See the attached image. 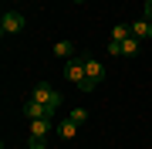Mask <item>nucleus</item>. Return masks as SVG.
Instances as JSON below:
<instances>
[{
    "instance_id": "9d476101",
    "label": "nucleus",
    "mask_w": 152,
    "mask_h": 149,
    "mask_svg": "<svg viewBox=\"0 0 152 149\" xmlns=\"http://www.w3.org/2000/svg\"><path fill=\"white\" fill-rule=\"evenodd\" d=\"M139 48H142V41H139V37H129V41H122V58H132V54H139Z\"/></svg>"
},
{
    "instance_id": "dca6fc26",
    "label": "nucleus",
    "mask_w": 152,
    "mask_h": 149,
    "mask_svg": "<svg viewBox=\"0 0 152 149\" xmlns=\"http://www.w3.org/2000/svg\"><path fill=\"white\" fill-rule=\"evenodd\" d=\"M149 41H152V27H149Z\"/></svg>"
},
{
    "instance_id": "f257e3e1",
    "label": "nucleus",
    "mask_w": 152,
    "mask_h": 149,
    "mask_svg": "<svg viewBox=\"0 0 152 149\" xmlns=\"http://www.w3.org/2000/svg\"><path fill=\"white\" fill-rule=\"evenodd\" d=\"M31 98L41 102V105H48L51 112L61 109V92L54 88V85H48V81H37V85H34V95H31Z\"/></svg>"
},
{
    "instance_id": "f03ea898",
    "label": "nucleus",
    "mask_w": 152,
    "mask_h": 149,
    "mask_svg": "<svg viewBox=\"0 0 152 149\" xmlns=\"http://www.w3.org/2000/svg\"><path fill=\"white\" fill-rule=\"evenodd\" d=\"M20 31H24V14L7 10L4 17H0V34H4V37H17Z\"/></svg>"
},
{
    "instance_id": "0eeeda50",
    "label": "nucleus",
    "mask_w": 152,
    "mask_h": 149,
    "mask_svg": "<svg viewBox=\"0 0 152 149\" xmlns=\"http://www.w3.org/2000/svg\"><path fill=\"white\" fill-rule=\"evenodd\" d=\"M54 119H31V136H48Z\"/></svg>"
},
{
    "instance_id": "1a4fd4ad",
    "label": "nucleus",
    "mask_w": 152,
    "mask_h": 149,
    "mask_svg": "<svg viewBox=\"0 0 152 149\" xmlns=\"http://www.w3.org/2000/svg\"><path fill=\"white\" fill-rule=\"evenodd\" d=\"M129 37H132V31L125 27V24H115V31H112L108 41H112V44H122V41H129Z\"/></svg>"
},
{
    "instance_id": "39448f33",
    "label": "nucleus",
    "mask_w": 152,
    "mask_h": 149,
    "mask_svg": "<svg viewBox=\"0 0 152 149\" xmlns=\"http://www.w3.org/2000/svg\"><path fill=\"white\" fill-rule=\"evenodd\" d=\"M24 115H27V119H54V112H51L48 109V105H41V102H27V105H24Z\"/></svg>"
},
{
    "instance_id": "f8f14e48",
    "label": "nucleus",
    "mask_w": 152,
    "mask_h": 149,
    "mask_svg": "<svg viewBox=\"0 0 152 149\" xmlns=\"http://www.w3.org/2000/svg\"><path fill=\"white\" fill-rule=\"evenodd\" d=\"M68 119H71V122H78V126H85V122H88V112H85V109H75Z\"/></svg>"
},
{
    "instance_id": "20e7f679",
    "label": "nucleus",
    "mask_w": 152,
    "mask_h": 149,
    "mask_svg": "<svg viewBox=\"0 0 152 149\" xmlns=\"http://www.w3.org/2000/svg\"><path fill=\"white\" fill-rule=\"evenodd\" d=\"M85 78H88L91 85H98V81L105 78V65H102L98 58H85Z\"/></svg>"
},
{
    "instance_id": "ddd939ff",
    "label": "nucleus",
    "mask_w": 152,
    "mask_h": 149,
    "mask_svg": "<svg viewBox=\"0 0 152 149\" xmlns=\"http://www.w3.org/2000/svg\"><path fill=\"white\" fill-rule=\"evenodd\" d=\"M31 149H48V136H31Z\"/></svg>"
},
{
    "instance_id": "f3484780",
    "label": "nucleus",
    "mask_w": 152,
    "mask_h": 149,
    "mask_svg": "<svg viewBox=\"0 0 152 149\" xmlns=\"http://www.w3.org/2000/svg\"><path fill=\"white\" fill-rule=\"evenodd\" d=\"M75 4H85V0H75Z\"/></svg>"
},
{
    "instance_id": "4468645a",
    "label": "nucleus",
    "mask_w": 152,
    "mask_h": 149,
    "mask_svg": "<svg viewBox=\"0 0 152 149\" xmlns=\"http://www.w3.org/2000/svg\"><path fill=\"white\" fill-rule=\"evenodd\" d=\"M108 54L112 58H122V44H112V41H108Z\"/></svg>"
},
{
    "instance_id": "7ed1b4c3",
    "label": "nucleus",
    "mask_w": 152,
    "mask_h": 149,
    "mask_svg": "<svg viewBox=\"0 0 152 149\" xmlns=\"http://www.w3.org/2000/svg\"><path fill=\"white\" fill-rule=\"evenodd\" d=\"M64 78H68L71 85L88 81V78H85V58H81V54H75L71 61H64Z\"/></svg>"
},
{
    "instance_id": "423d86ee",
    "label": "nucleus",
    "mask_w": 152,
    "mask_h": 149,
    "mask_svg": "<svg viewBox=\"0 0 152 149\" xmlns=\"http://www.w3.org/2000/svg\"><path fill=\"white\" fill-rule=\"evenodd\" d=\"M51 51H54V58H61V61H71V58H75V44H71V41H58Z\"/></svg>"
},
{
    "instance_id": "9b49d317",
    "label": "nucleus",
    "mask_w": 152,
    "mask_h": 149,
    "mask_svg": "<svg viewBox=\"0 0 152 149\" xmlns=\"http://www.w3.org/2000/svg\"><path fill=\"white\" fill-rule=\"evenodd\" d=\"M58 132H61V139H75L78 136V122H71V119H64L58 126Z\"/></svg>"
},
{
    "instance_id": "2eb2a0df",
    "label": "nucleus",
    "mask_w": 152,
    "mask_h": 149,
    "mask_svg": "<svg viewBox=\"0 0 152 149\" xmlns=\"http://www.w3.org/2000/svg\"><path fill=\"white\" fill-rule=\"evenodd\" d=\"M142 17H145V21H152V0H145V10H142Z\"/></svg>"
},
{
    "instance_id": "6e6552de",
    "label": "nucleus",
    "mask_w": 152,
    "mask_h": 149,
    "mask_svg": "<svg viewBox=\"0 0 152 149\" xmlns=\"http://www.w3.org/2000/svg\"><path fill=\"white\" fill-rule=\"evenodd\" d=\"M149 27H152V21H145V17H142V21H135L129 31H132V37H139V41H142V37H149Z\"/></svg>"
}]
</instances>
